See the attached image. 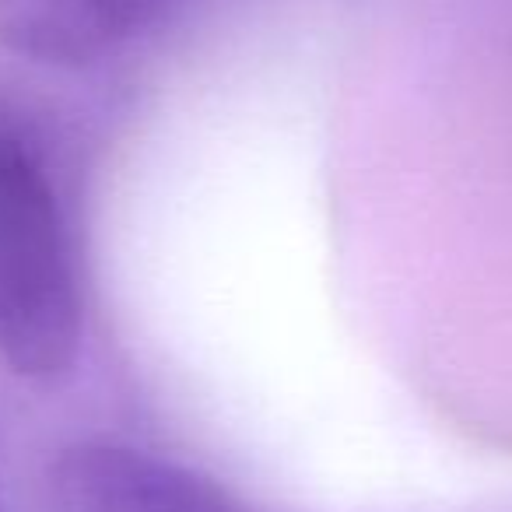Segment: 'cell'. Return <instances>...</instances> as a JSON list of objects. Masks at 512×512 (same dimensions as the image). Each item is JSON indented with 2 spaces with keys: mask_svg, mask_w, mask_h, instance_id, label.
I'll return each mask as SVG.
<instances>
[{
  "mask_svg": "<svg viewBox=\"0 0 512 512\" xmlns=\"http://www.w3.org/2000/svg\"><path fill=\"white\" fill-rule=\"evenodd\" d=\"M85 348V295L64 204L43 158L0 127V358L18 379L60 383Z\"/></svg>",
  "mask_w": 512,
  "mask_h": 512,
  "instance_id": "cell-1",
  "label": "cell"
},
{
  "mask_svg": "<svg viewBox=\"0 0 512 512\" xmlns=\"http://www.w3.org/2000/svg\"><path fill=\"white\" fill-rule=\"evenodd\" d=\"M46 512H249L214 477L148 449L85 442L46 481Z\"/></svg>",
  "mask_w": 512,
  "mask_h": 512,
  "instance_id": "cell-2",
  "label": "cell"
},
{
  "mask_svg": "<svg viewBox=\"0 0 512 512\" xmlns=\"http://www.w3.org/2000/svg\"><path fill=\"white\" fill-rule=\"evenodd\" d=\"M179 0H0V46L32 64L88 67L155 29Z\"/></svg>",
  "mask_w": 512,
  "mask_h": 512,
  "instance_id": "cell-3",
  "label": "cell"
},
{
  "mask_svg": "<svg viewBox=\"0 0 512 512\" xmlns=\"http://www.w3.org/2000/svg\"><path fill=\"white\" fill-rule=\"evenodd\" d=\"M0 512H8V509H4V498H0Z\"/></svg>",
  "mask_w": 512,
  "mask_h": 512,
  "instance_id": "cell-4",
  "label": "cell"
}]
</instances>
